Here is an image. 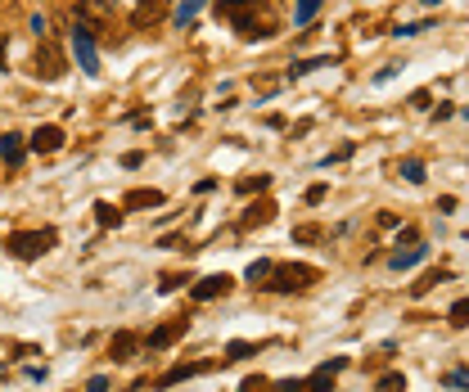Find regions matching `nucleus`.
Instances as JSON below:
<instances>
[{"mask_svg":"<svg viewBox=\"0 0 469 392\" xmlns=\"http://www.w3.org/2000/svg\"><path fill=\"white\" fill-rule=\"evenodd\" d=\"M447 388L461 392V388H465V370H452V375H447Z\"/></svg>","mask_w":469,"mask_h":392,"instance_id":"33","label":"nucleus"},{"mask_svg":"<svg viewBox=\"0 0 469 392\" xmlns=\"http://www.w3.org/2000/svg\"><path fill=\"white\" fill-rule=\"evenodd\" d=\"M325 194H330L325 185H312V189H307V203H312V207H316V203H325Z\"/></svg>","mask_w":469,"mask_h":392,"instance_id":"30","label":"nucleus"},{"mask_svg":"<svg viewBox=\"0 0 469 392\" xmlns=\"http://www.w3.org/2000/svg\"><path fill=\"white\" fill-rule=\"evenodd\" d=\"M316 9H321V0H298V5H293V23L307 27L312 18H316Z\"/></svg>","mask_w":469,"mask_h":392,"instance_id":"19","label":"nucleus"},{"mask_svg":"<svg viewBox=\"0 0 469 392\" xmlns=\"http://www.w3.org/2000/svg\"><path fill=\"white\" fill-rule=\"evenodd\" d=\"M248 356H257V347H253V343H244V338L226 343V361H248Z\"/></svg>","mask_w":469,"mask_h":392,"instance_id":"20","label":"nucleus"},{"mask_svg":"<svg viewBox=\"0 0 469 392\" xmlns=\"http://www.w3.org/2000/svg\"><path fill=\"white\" fill-rule=\"evenodd\" d=\"M420 32H429V23H406V27H397V36H420Z\"/></svg>","mask_w":469,"mask_h":392,"instance_id":"29","label":"nucleus"},{"mask_svg":"<svg viewBox=\"0 0 469 392\" xmlns=\"http://www.w3.org/2000/svg\"><path fill=\"white\" fill-rule=\"evenodd\" d=\"M271 185V176H248V180H239V194H253V189H266Z\"/></svg>","mask_w":469,"mask_h":392,"instance_id":"25","label":"nucleus"},{"mask_svg":"<svg viewBox=\"0 0 469 392\" xmlns=\"http://www.w3.org/2000/svg\"><path fill=\"white\" fill-rule=\"evenodd\" d=\"M443 280H452V271H429V275H420L415 284H410V298H424L433 284H443Z\"/></svg>","mask_w":469,"mask_h":392,"instance_id":"15","label":"nucleus"},{"mask_svg":"<svg viewBox=\"0 0 469 392\" xmlns=\"http://www.w3.org/2000/svg\"><path fill=\"white\" fill-rule=\"evenodd\" d=\"M180 284H190L185 275H162V284H158V289H162V293H171V289H180Z\"/></svg>","mask_w":469,"mask_h":392,"instance_id":"27","label":"nucleus"},{"mask_svg":"<svg viewBox=\"0 0 469 392\" xmlns=\"http://www.w3.org/2000/svg\"><path fill=\"white\" fill-rule=\"evenodd\" d=\"M424 257H429L424 244H410V248H397V253L388 257V266H392V271H410V266H420Z\"/></svg>","mask_w":469,"mask_h":392,"instance_id":"10","label":"nucleus"},{"mask_svg":"<svg viewBox=\"0 0 469 392\" xmlns=\"http://www.w3.org/2000/svg\"><path fill=\"white\" fill-rule=\"evenodd\" d=\"M424 5H429V9H433V5H443V0H424Z\"/></svg>","mask_w":469,"mask_h":392,"instance_id":"38","label":"nucleus"},{"mask_svg":"<svg viewBox=\"0 0 469 392\" xmlns=\"http://www.w3.org/2000/svg\"><path fill=\"white\" fill-rule=\"evenodd\" d=\"M239 392H266V379H244Z\"/></svg>","mask_w":469,"mask_h":392,"instance_id":"31","label":"nucleus"},{"mask_svg":"<svg viewBox=\"0 0 469 392\" xmlns=\"http://www.w3.org/2000/svg\"><path fill=\"white\" fill-rule=\"evenodd\" d=\"M5 59H9V45H5V36H0V68H5Z\"/></svg>","mask_w":469,"mask_h":392,"instance_id":"36","label":"nucleus"},{"mask_svg":"<svg viewBox=\"0 0 469 392\" xmlns=\"http://www.w3.org/2000/svg\"><path fill=\"white\" fill-rule=\"evenodd\" d=\"M63 72H68V59H63V50L45 36V41L36 45V77L41 81H59Z\"/></svg>","mask_w":469,"mask_h":392,"instance_id":"5","label":"nucleus"},{"mask_svg":"<svg viewBox=\"0 0 469 392\" xmlns=\"http://www.w3.org/2000/svg\"><path fill=\"white\" fill-rule=\"evenodd\" d=\"M203 5H208V0H180L176 14H171V23H176V27H194V18L203 14Z\"/></svg>","mask_w":469,"mask_h":392,"instance_id":"13","label":"nucleus"},{"mask_svg":"<svg viewBox=\"0 0 469 392\" xmlns=\"http://www.w3.org/2000/svg\"><path fill=\"white\" fill-rule=\"evenodd\" d=\"M23 154H27L23 136H18V131H5V136H0V158H5V167H18Z\"/></svg>","mask_w":469,"mask_h":392,"instance_id":"11","label":"nucleus"},{"mask_svg":"<svg viewBox=\"0 0 469 392\" xmlns=\"http://www.w3.org/2000/svg\"><path fill=\"white\" fill-rule=\"evenodd\" d=\"M401 180H410V185H424V162H420V158H401Z\"/></svg>","mask_w":469,"mask_h":392,"instance_id":"17","label":"nucleus"},{"mask_svg":"<svg viewBox=\"0 0 469 392\" xmlns=\"http://www.w3.org/2000/svg\"><path fill=\"white\" fill-rule=\"evenodd\" d=\"M275 392H302V379H280Z\"/></svg>","mask_w":469,"mask_h":392,"instance_id":"32","label":"nucleus"},{"mask_svg":"<svg viewBox=\"0 0 469 392\" xmlns=\"http://www.w3.org/2000/svg\"><path fill=\"white\" fill-rule=\"evenodd\" d=\"M321 280V271L316 266H271V275H266V284L262 289H271V293H293V289H312V284Z\"/></svg>","mask_w":469,"mask_h":392,"instance_id":"2","label":"nucleus"},{"mask_svg":"<svg viewBox=\"0 0 469 392\" xmlns=\"http://www.w3.org/2000/svg\"><path fill=\"white\" fill-rule=\"evenodd\" d=\"M266 5H271V0H222L217 14L231 18L235 32L244 36V41H257V36H275V27H280V18H275V14L257 18V9H266Z\"/></svg>","mask_w":469,"mask_h":392,"instance_id":"1","label":"nucleus"},{"mask_svg":"<svg viewBox=\"0 0 469 392\" xmlns=\"http://www.w3.org/2000/svg\"><path fill=\"white\" fill-rule=\"evenodd\" d=\"M271 217H275L271 203H257V207H248V212H244V221H239V226H244V230H248V226H266Z\"/></svg>","mask_w":469,"mask_h":392,"instance_id":"16","label":"nucleus"},{"mask_svg":"<svg viewBox=\"0 0 469 392\" xmlns=\"http://www.w3.org/2000/svg\"><path fill=\"white\" fill-rule=\"evenodd\" d=\"M27 149H32V154H59L63 149V127H36L32 140H27Z\"/></svg>","mask_w":469,"mask_h":392,"instance_id":"7","label":"nucleus"},{"mask_svg":"<svg viewBox=\"0 0 469 392\" xmlns=\"http://www.w3.org/2000/svg\"><path fill=\"white\" fill-rule=\"evenodd\" d=\"M185 324H190V320H171V324H162V329H154V334H149V347H154V352L171 347V343L185 334Z\"/></svg>","mask_w":469,"mask_h":392,"instance_id":"12","label":"nucleus"},{"mask_svg":"<svg viewBox=\"0 0 469 392\" xmlns=\"http://www.w3.org/2000/svg\"><path fill=\"white\" fill-rule=\"evenodd\" d=\"M266 275H271V262H253V266H248V280H253V284H262Z\"/></svg>","mask_w":469,"mask_h":392,"instance_id":"26","label":"nucleus"},{"mask_svg":"<svg viewBox=\"0 0 469 392\" xmlns=\"http://www.w3.org/2000/svg\"><path fill=\"white\" fill-rule=\"evenodd\" d=\"M140 352H145V338H140V334H131V329H118L109 338V356L122 361V366H127V361H140Z\"/></svg>","mask_w":469,"mask_h":392,"instance_id":"6","label":"nucleus"},{"mask_svg":"<svg viewBox=\"0 0 469 392\" xmlns=\"http://www.w3.org/2000/svg\"><path fill=\"white\" fill-rule=\"evenodd\" d=\"M86 392H109V379H104V375H95L91 384H86Z\"/></svg>","mask_w":469,"mask_h":392,"instance_id":"35","label":"nucleus"},{"mask_svg":"<svg viewBox=\"0 0 469 392\" xmlns=\"http://www.w3.org/2000/svg\"><path fill=\"white\" fill-rule=\"evenodd\" d=\"M122 207H162V189H131Z\"/></svg>","mask_w":469,"mask_h":392,"instance_id":"14","label":"nucleus"},{"mask_svg":"<svg viewBox=\"0 0 469 392\" xmlns=\"http://www.w3.org/2000/svg\"><path fill=\"white\" fill-rule=\"evenodd\" d=\"M379 392H406V379H401L397 370H392V375H384V379H379Z\"/></svg>","mask_w":469,"mask_h":392,"instance_id":"24","label":"nucleus"},{"mask_svg":"<svg viewBox=\"0 0 469 392\" xmlns=\"http://www.w3.org/2000/svg\"><path fill=\"white\" fill-rule=\"evenodd\" d=\"M95 221H100V226H118V221H122V207H113V203H95Z\"/></svg>","mask_w":469,"mask_h":392,"instance_id":"21","label":"nucleus"},{"mask_svg":"<svg viewBox=\"0 0 469 392\" xmlns=\"http://www.w3.org/2000/svg\"><path fill=\"white\" fill-rule=\"evenodd\" d=\"M45 27H50V23H45V14H32V32L41 36V41H45Z\"/></svg>","mask_w":469,"mask_h":392,"instance_id":"34","label":"nucleus"},{"mask_svg":"<svg viewBox=\"0 0 469 392\" xmlns=\"http://www.w3.org/2000/svg\"><path fill=\"white\" fill-rule=\"evenodd\" d=\"M465 315H469V302L461 298V302H456V307H452V324H465Z\"/></svg>","mask_w":469,"mask_h":392,"instance_id":"28","label":"nucleus"},{"mask_svg":"<svg viewBox=\"0 0 469 392\" xmlns=\"http://www.w3.org/2000/svg\"><path fill=\"white\" fill-rule=\"evenodd\" d=\"M54 239H59L54 230H14V235H5V248L18 257V262H32V257L50 253Z\"/></svg>","mask_w":469,"mask_h":392,"instance_id":"3","label":"nucleus"},{"mask_svg":"<svg viewBox=\"0 0 469 392\" xmlns=\"http://www.w3.org/2000/svg\"><path fill=\"white\" fill-rule=\"evenodd\" d=\"M95 5H100V9H113V0H95Z\"/></svg>","mask_w":469,"mask_h":392,"instance_id":"37","label":"nucleus"},{"mask_svg":"<svg viewBox=\"0 0 469 392\" xmlns=\"http://www.w3.org/2000/svg\"><path fill=\"white\" fill-rule=\"evenodd\" d=\"M330 63H334L330 54H321V59H298V63H293V68H289V77H307L312 68H330Z\"/></svg>","mask_w":469,"mask_h":392,"instance_id":"18","label":"nucleus"},{"mask_svg":"<svg viewBox=\"0 0 469 392\" xmlns=\"http://www.w3.org/2000/svg\"><path fill=\"white\" fill-rule=\"evenodd\" d=\"M231 275H203V280L194 284V302H213V298H226L231 293Z\"/></svg>","mask_w":469,"mask_h":392,"instance_id":"8","label":"nucleus"},{"mask_svg":"<svg viewBox=\"0 0 469 392\" xmlns=\"http://www.w3.org/2000/svg\"><path fill=\"white\" fill-rule=\"evenodd\" d=\"M72 54H77V68L86 77H100V50H95V36H91L86 23L72 27Z\"/></svg>","mask_w":469,"mask_h":392,"instance_id":"4","label":"nucleus"},{"mask_svg":"<svg viewBox=\"0 0 469 392\" xmlns=\"http://www.w3.org/2000/svg\"><path fill=\"white\" fill-rule=\"evenodd\" d=\"M171 9V0H136V14H131V23L145 27V23H158L162 14Z\"/></svg>","mask_w":469,"mask_h":392,"instance_id":"9","label":"nucleus"},{"mask_svg":"<svg viewBox=\"0 0 469 392\" xmlns=\"http://www.w3.org/2000/svg\"><path fill=\"white\" fill-rule=\"evenodd\" d=\"M199 370H203V366H176V370H167V375H162V379H158V384H162V388H167V384H180V379H190V375H199Z\"/></svg>","mask_w":469,"mask_h":392,"instance_id":"22","label":"nucleus"},{"mask_svg":"<svg viewBox=\"0 0 469 392\" xmlns=\"http://www.w3.org/2000/svg\"><path fill=\"white\" fill-rule=\"evenodd\" d=\"M316 239H325L321 226H298V230H293V244H316Z\"/></svg>","mask_w":469,"mask_h":392,"instance_id":"23","label":"nucleus"}]
</instances>
